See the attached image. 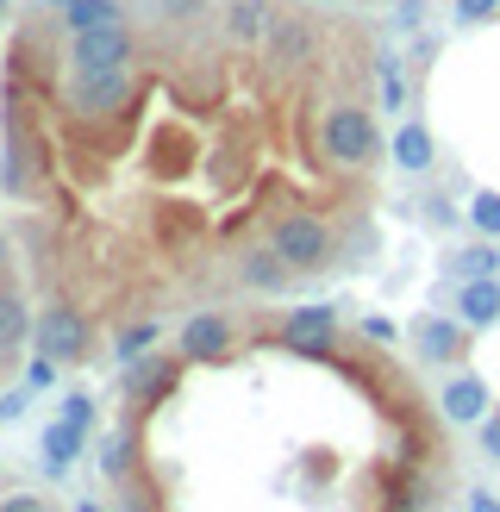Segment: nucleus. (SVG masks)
Wrapping results in <instances>:
<instances>
[{
    "instance_id": "1",
    "label": "nucleus",
    "mask_w": 500,
    "mask_h": 512,
    "mask_svg": "<svg viewBox=\"0 0 500 512\" xmlns=\"http://www.w3.org/2000/svg\"><path fill=\"white\" fill-rule=\"evenodd\" d=\"M269 244L294 275H319V269H332V256H338V238L319 213H282L269 225Z\"/></svg>"
},
{
    "instance_id": "2",
    "label": "nucleus",
    "mask_w": 500,
    "mask_h": 512,
    "mask_svg": "<svg viewBox=\"0 0 500 512\" xmlns=\"http://www.w3.org/2000/svg\"><path fill=\"white\" fill-rule=\"evenodd\" d=\"M319 144H325V157L344 163V169H369L375 157H382V132H375V113L357 107V100H344V107L325 113Z\"/></svg>"
},
{
    "instance_id": "3",
    "label": "nucleus",
    "mask_w": 500,
    "mask_h": 512,
    "mask_svg": "<svg viewBox=\"0 0 500 512\" xmlns=\"http://www.w3.org/2000/svg\"><path fill=\"white\" fill-rule=\"evenodd\" d=\"M32 344H38V356H50V363H88L94 356V325H88V313H75V306H44Z\"/></svg>"
},
{
    "instance_id": "4",
    "label": "nucleus",
    "mask_w": 500,
    "mask_h": 512,
    "mask_svg": "<svg viewBox=\"0 0 500 512\" xmlns=\"http://www.w3.org/2000/svg\"><path fill=\"white\" fill-rule=\"evenodd\" d=\"M69 100H75V113H119L125 100H132V69H75L69 75Z\"/></svg>"
},
{
    "instance_id": "5",
    "label": "nucleus",
    "mask_w": 500,
    "mask_h": 512,
    "mask_svg": "<svg viewBox=\"0 0 500 512\" xmlns=\"http://www.w3.org/2000/svg\"><path fill=\"white\" fill-rule=\"evenodd\" d=\"M69 50H75V69H132L138 38L132 25H100V32H75Z\"/></svg>"
},
{
    "instance_id": "6",
    "label": "nucleus",
    "mask_w": 500,
    "mask_h": 512,
    "mask_svg": "<svg viewBox=\"0 0 500 512\" xmlns=\"http://www.w3.org/2000/svg\"><path fill=\"white\" fill-rule=\"evenodd\" d=\"M182 363L188 356H138V363H125V394H132L138 406H157L169 388H175V375H182Z\"/></svg>"
},
{
    "instance_id": "7",
    "label": "nucleus",
    "mask_w": 500,
    "mask_h": 512,
    "mask_svg": "<svg viewBox=\"0 0 500 512\" xmlns=\"http://www.w3.org/2000/svg\"><path fill=\"white\" fill-rule=\"evenodd\" d=\"M413 344H419V363L457 369L463 356H469V325H463V319H425V325L413 331Z\"/></svg>"
},
{
    "instance_id": "8",
    "label": "nucleus",
    "mask_w": 500,
    "mask_h": 512,
    "mask_svg": "<svg viewBox=\"0 0 500 512\" xmlns=\"http://www.w3.org/2000/svg\"><path fill=\"white\" fill-rule=\"evenodd\" d=\"M238 275H244L250 294H282L288 281H294V269L275 256V244H250V250L238 256Z\"/></svg>"
},
{
    "instance_id": "9",
    "label": "nucleus",
    "mask_w": 500,
    "mask_h": 512,
    "mask_svg": "<svg viewBox=\"0 0 500 512\" xmlns=\"http://www.w3.org/2000/svg\"><path fill=\"white\" fill-rule=\"evenodd\" d=\"M225 350H232V325L219 313H194L182 325V356H194V363H219Z\"/></svg>"
},
{
    "instance_id": "10",
    "label": "nucleus",
    "mask_w": 500,
    "mask_h": 512,
    "mask_svg": "<svg viewBox=\"0 0 500 512\" xmlns=\"http://www.w3.org/2000/svg\"><path fill=\"white\" fill-rule=\"evenodd\" d=\"M444 419H457V425L488 419V381L482 375H450L444 381Z\"/></svg>"
},
{
    "instance_id": "11",
    "label": "nucleus",
    "mask_w": 500,
    "mask_h": 512,
    "mask_svg": "<svg viewBox=\"0 0 500 512\" xmlns=\"http://www.w3.org/2000/svg\"><path fill=\"white\" fill-rule=\"evenodd\" d=\"M50 13H57L69 32H100V25H125L119 0H44Z\"/></svg>"
},
{
    "instance_id": "12",
    "label": "nucleus",
    "mask_w": 500,
    "mask_h": 512,
    "mask_svg": "<svg viewBox=\"0 0 500 512\" xmlns=\"http://www.w3.org/2000/svg\"><path fill=\"white\" fill-rule=\"evenodd\" d=\"M457 319L469 331L500 325V281H463V288H457Z\"/></svg>"
},
{
    "instance_id": "13",
    "label": "nucleus",
    "mask_w": 500,
    "mask_h": 512,
    "mask_svg": "<svg viewBox=\"0 0 500 512\" xmlns=\"http://www.w3.org/2000/svg\"><path fill=\"white\" fill-rule=\"evenodd\" d=\"M225 32L238 44H263L275 32V7L269 0H232V7H225Z\"/></svg>"
},
{
    "instance_id": "14",
    "label": "nucleus",
    "mask_w": 500,
    "mask_h": 512,
    "mask_svg": "<svg viewBox=\"0 0 500 512\" xmlns=\"http://www.w3.org/2000/svg\"><path fill=\"white\" fill-rule=\"evenodd\" d=\"M394 163L407 169V175H425V169L438 163V144H432V132H425L419 119H407V125L394 132Z\"/></svg>"
},
{
    "instance_id": "15",
    "label": "nucleus",
    "mask_w": 500,
    "mask_h": 512,
    "mask_svg": "<svg viewBox=\"0 0 500 512\" xmlns=\"http://www.w3.org/2000/svg\"><path fill=\"white\" fill-rule=\"evenodd\" d=\"M269 57H282V63H307L313 57V19H275V32H269Z\"/></svg>"
},
{
    "instance_id": "16",
    "label": "nucleus",
    "mask_w": 500,
    "mask_h": 512,
    "mask_svg": "<svg viewBox=\"0 0 500 512\" xmlns=\"http://www.w3.org/2000/svg\"><path fill=\"white\" fill-rule=\"evenodd\" d=\"M82 444H88L82 425H69V419L44 425V469H50V475H69V463L82 456Z\"/></svg>"
},
{
    "instance_id": "17",
    "label": "nucleus",
    "mask_w": 500,
    "mask_h": 512,
    "mask_svg": "<svg viewBox=\"0 0 500 512\" xmlns=\"http://www.w3.org/2000/svg\"><path fill=\"white\" fill-rule=\"evenodd\" d=\"M32 331H38V319H25V300L13 288H0V356H13Z\"/></svg>"
},
{
    "instance_id": "18",
    "label": "nucleus",
    "mask_w": 500,
    "mask_h": 512,
    "mask_svg": "<svg viewBox=\"0 0 500 512\" xmlns=\"http://www.w3.org/2000/svg\"><path fill=\"white\" fill-rule=\"evenodd\" d=\"M450 275L457 281H500V250L494 244H469L450 256Z\"/></svg>"
},
{
    "instance_id": "19",
    "label": "nucleus",
    "mask_w": 500,
    "mask_h": 512,
    "mask_svg": "<svg viewBox=\"0 0 500 512\" xmlns=\"http://www.w3.org/2000/svg\"><path fill=\"white\" fill-rule=\"evenodd\" d=\"M100 475L107 481L132 475V431H107V438H100Z\"/></svg>"
},
{
    "instance_id": "20",
    "label": "nucleus",
    "mask_w": 500,
    "mask_h": 512,
    "mask_svg": "<svg viewBox=\"0 0 500 512\" xmlns=\"http://www.w3.org/2000/svg\"><path fill=\"white\" fill-rule=\"evenodd\" d=\"M113 350H119V363H138V356H150V350H157V319H138V325H125Z\"/></svg>"
},
{
    "instance_id": "21",
    "label": "nucleus",
    "mask_w": 500,
    "mask_h": 512,
    "mask_svg": "<svg viewBox=\"0 0 500 512\" xmlns=\"http://www.w3.org/2000/svg\"><path fill=\"white\" fill-rule=\"evenodd\" d=\"M469 219H475V232H482V238H500V194L482 188V194H475V207H469Z\"/></svg>"
},
{
    "instance_id": "22",
    "label": "nucleus",
    "mask_w": 500,
    "mask_h": 512,
    "mask_svg": "<svg viewBox=\"0 0 500 512\" xmlns=\"http://www.w3.org/2000/svg\"><path fill=\"white\" fill-rule=\"evenodd\" d=\"M382 100H388V107L400 113V107H407V75H400L394 69V57H382Z\"/></svg>"
},
{
    "instance_id": "23",
    "label": "nucleus",
    "mask_w": 500,
    "mask_h": 512,
    "mask_svg": "<svg viewBox=\"0 0 500 512\" xmlns=\"http://www.w3.org/2000/svg\"><path fill=\"white\" fill-rule=\"evenodd\" d=\"M500 13V0H457V25H482Z\"/></svg>"
},
{
    "instance_id": "24",
    "label": "nucleus",
    "mask_w": 500,
    "mask_h": 512,
    "mask_svg": "<svg viewBox=\"0 0 500 512\" xmlns=\"http://www.w3.org/2000/svg\"><path fill=\"white\" fill-rule=\"evenodd\" d=\"M63 419L88 431V425H94V400H88V394H69V400H63Z\"/></svg>"
},
{
    "instance_id": "25",
    "label": "nucleus",
    "mask_w": 500,
    "mask_h": 512,
    "mask_svg": "<svg viewBox=\"0 0 500 512\" xmlns=\"http://www.w3.org/2000/svg\"><path fill=\"white\" fill-rule=\"evenodd\" d=\"M157 7H163L169 19H200V13L213 7V0H157Z\"/></svg>"
},
{
    "instance_id": "26",
    "label": "nucleus",
    "mask_w": 500,
    "mask_h": 512,
    "mask_svg": "<svg viewBox=\"0 0 500 512\" xmlns=\"http://www.w3.org/2000/svg\"><path fill=\"white\" fill-rule=\"evenodd\" d=\"M25 381H32V388H50V381H57V363H50V356H38V363L25 369Z\"/></svg>"
},
{
    "instance_id": "27",
    "label": "nucleus",
    "mask_w": 500,
    "mask_h": 512,
    "mask_svg": "<svg viewBox=\"0 0 500 512\" xmlns=\"http://www.w3.org/2000/svg\"><path fill=\"white\" fill-rule=\"evenodd\" d=\"M482 450L500 463V413H494V419H482Z\"/></svg>"
},
{
    "instance_id": "28",
    "label": "nucleus",
    "mask_w": 500,
    "mask_h": 512,
    "mask_svg": "<svg viewBox=\"0 0 500 512\" xmlns=\"http://www.w3.org/2000/svg\"><path fill=\"white\" fill-rule=\"evenodd\" d=\"M0 512H50V506L32 500V494H13V500H0Z\"/></svg>"
},
{
    "instance_id": "29",
    "label": "nucleus",
    "mask_w": 500,
    "mask_h": 512,
    "mask_svg": "<svg viewBox=\"0 0 500 512\" xmlns=\"http://www.w3.org/2000/svg\"><path fill=\"white\" fill-rule=\"evenodd\" d=\"M19 413H25V394H7V400H0V425H19Z\"/></svg>"
},
{
    "instance_id": "30",
    "label": "nucleus",
    "mask_w": 500,
    "mask_h": 512,
    "mask_svg": "<svg viewBox=\"0 0 500 512\" xmlns=\"http://www.w3.org/2000/svg\"><path fill=\"white\" fill-rule=\"evenodd\" d=\"M469 512H500V500L494 494H469Z\"/></svg>"
},
{
    "instance_id": "31",
    "label": "nucleus",
    "mask_w": 500,
    "mask_h": 512,
    "mask_svg": "<svg viewBox=\"0 0 500 512\" xmlns=\"http://www.w3.org/2000/svg\"><path fill=\"white\" fill-rule=\"evenodd\" d=\"M7 263H13V250H7V238H0V281H7Z\"/></svg>"
},
{
    "instance_id": "32",
    "label": "nucleus",
    "mask_w": 500,
    "mask_h": 512,
    "mask_svg": "<svg viewBox=\"0 0 500 512\" xmlns=\"http://www.w3.org/2000/svg\"><path fill=\"white\" fill-rule=\"evenodd\" d=\"M69 512H107V506H100V500H75Z\"/></svg>"
},
{
    "instance_id": "33",
    "label": "nucleus",
    "mask_w": 500,
    "mask_h": 512,
    "mask_svg": "<svg viewBox=\"0 0 500 512\" xmlns=\"http://www.w3.org/2000/svg\"><path fill=\"white\" fill-rule=\"evenodd\" d=\"M0 19H7V0H0Z\"/></svg>"
}]
</instances>
